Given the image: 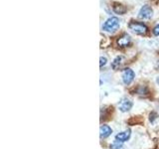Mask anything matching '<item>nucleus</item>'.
Masks as SVG:
<instances>
[{
	"instance_id": "obj_6",
	"label": "nucleus",
	"mask_w": 159,
	"mask_h": 149,
	"mask_svg": "<svg viewBox=\"0 0 159 149\" xmlns=\"http://www.w3.org/2000/svg\"><path fill=\"white\" fill-rule=\"evenodd\" d=\"M131 44V38L128 34L124 33L117 39V45L120 48H126Z\"/></svg>"
},
{
	"instance_id": "obj_2",
	"label": "nucleus",
	"mask_w": 159,
	"mask_h": 149,
	"mask_svg": "<svg viewBox=\"0 0 159 149\" xmlns=\"http://www.w3.org/2000/svg\"><path fill=\"white\" fill-rule=\"evenodd\" d=\"M128 28L137 35H146V33L148 32L147 26L142 22L132 21L128 24Z\"/></svg>"
},
{
	"instance_id": "obj_7",
	"label": "nucleus",
	"mask_w": 159,
	"mask_h": 149,
	"mask_svg": "<svg viewBox=\"0 0 159 149\" xmlns=\"http://www.w3.org/2000/svg\"><path fill=\"white\" fill-rule=\"evenodd\" d=\"M112 133V128L109 126V125H107V124H102L99 127V136H101L102 139H104V138H107L108 136H111Z\"/></svg>"
},
{
	"instance_id": "obj_10",
	"label": "nucleus",
	"mask_w": 159,
	"mask_h": 149,
	"mask_svg": "<svg viewBox=\"0 0 159 149\" xmlns=\"http://www.w3.org/2000/svg\"><path fill=\"white\" fill-rule=\"evenodd\" d=\"M122 61H123V57H122V56H117V57L112 61V63H111V68H112L113 70H117V69H119V68H120L121 65H122V63H123Z\"/></svg>"
},
{
	"instance_id": "obj_8",
	"label": "nucleus",
	"mask_w": 159,
	"mask_h": 149,
	"mask_svg": "<svg viewBox=\"0 0 159 149\" xmlns=\"http://www.w3.org/2000/svg\"><path fill=\"white\" fill-rule=\"evenodd\" d=\"M130 135H131V131L130 129H125L124 131H121V132H118L116 135V140L117 141H120V142H125L127 141L129 138H130Z\"/></svg>"
},
{
	"instance_id": "obj_1",
	"label": "nucleus",
	"mask_w": 159,
	"mask_h": 149,
	"mask_svg": "<svg viewBox=\"0 0 159 149\" xmlns=\"http://www.w3.org/2000/svg\"><path fill=\"white\" fill-rule=\"evenodd\" d=\"M119 25L120 23H119V19L117 17H111L102 25V30L106 32L113 33L119 28Z\"/></svg>"
},
{
	"instance_id": "obj_13",
	"label": "nucleus",
	"mask_w": 159,
	"mask_h": 149,
	"mask_svg": "<svg viewBox=\"0 0 159 149\" xmlns=\"http://www.w3.org/2000/svg\"><path fill=\"white\" fill-rule=\"evenodd\" d=\"M99 61H101V63H99V66H101V68L102 66H104V65H107V60L106 57H101Z\"/></svg>"
},
{
	"instance_id": "obj_11",
	"label": "nucleus",
	"mask_w": 159,
	"mask_h": 149,
	"mask_svg": "<svg viewBox=\"0 0 159 149\" xmlns=\"http://www.w3.org/2000/svg\"><path fill=\"white\" fill-rule=\"evenodd\" d=\"M135 93L137 94H139V96H146V94L148 93V88L145 86H142V84H140V86H138L135 88Z\"/></svg>"
},
{
	"instance_id": "obj_12",
	"label": "nucleus",
	"mask_w": 159,
	"mask_h": 149,
	"mask_svg": "<svg viewBox=\"0 0 159 149\" xmlns=\"http://www.w3.org/2000/svg\"><path fill=\"white\" fill-rule=\"evenodd\" d=\"M109 148L111 149H123V144L120 141L114 140L111 145H109Z\"/></svg>"
},
{
	"instance_id": "obj_14",
	"label": "nucleus",
	"mask_w": 159,
	"mask_h": 149,
	"mask_svg": "<svg viewBox=\"0 0 159 149\" xmlns=\"http://www.w3.org/2000/svg\"><path fill=\"white\" fill-rule=\"evenodd\" d=\"M152 33H153V35H155V36H159V24L153 28Z\"/></svg>"
},
{
	"instance_id": "obj_5",
	"label": "nucleus",
	"mask_w": 159,
	"mask_h": 149,
	"mask_svg": "<svg viewBox=\"0 0 159 149\" xmlns=\"http://www.w3.org/2000/svg\"><path fill=\"white\" fill-rule=\"evenodd\" d=\"M153 15V10L149 5H144L141 9L139 10L138 17L141 19H150Z\"/></svg>"
},
{
	"instance_id": "obj_4",
	"label": "nucleus",
	"mask_w": 159,
	"mask_h": 149,
	"mask_svg": "<svg viewBox=\"0 0 159 149\" xmlns=\"http://www.w3.org/2000/svg\"><path fill=\"white\" fill-rule=\"evenodd\" d=\"M133 103L130 99H128L127 97H122L118 102V109L121 112H127L132 108Z\"/></svg>"
},
{
	"instance_id": "obj_9",
	"label": "nucleus",
	"mask_w": 159,
	"mask_h": 149,
	"mask_svg": "<svg viewBox=\"0 0 159 149\" xmlns=\"http://www.w3.org/2000/svg\"><path fill=\"white\" fill-rule=\"evenodd\" d=\"M112 10H113L114 13L119 14V15H123L127 11L126 7L124 6V5L120 4V3H114L113 6H112Z\"/></svg>"
},
{
	"instance_id": "obj_3",
	"label": "nucleus",
	"mask_w": 159,
	"mask_h": 149,
	"mask_svg": "<svg viewBox=\"0 0 159 149\" xmlns=\"http://www.w3.org/2000/svg\"><path fill=\"white\" fill-rule=\"evenodd\" d=\"M121 78H122V82L125 86H129L133 81H134V78H135V74L132 71L131 69L126 68L124 69L122 71V74H121Z\"/></svg>"
}]
</instances>
